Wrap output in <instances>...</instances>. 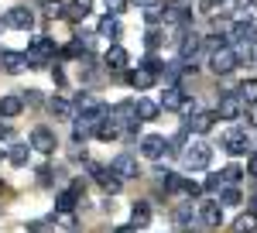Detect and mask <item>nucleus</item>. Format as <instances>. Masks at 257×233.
<instances>
[{"label": "nucleus", "instance_id": "0eeeda50", "mask_svg": "<svg viewBox=\"0 0 257 233\" xmlns=\"http://www.w3.org/2000/svg\"><path fill=\"white\" fill-rule=\"evenodd\" d=\"M243 110H247V103L240 99V93H223L219 103H216V117L219 120H237Z\"/></svg>", "mask_w": 257, "mask_h": 233}, {"label": "nucleus", "instance_id": "39448f33", "mask_svg": "<svg viewBox=\"0 0 257 233\" xmlns=\"http://www.w3.org/2000/svg\"><path fill=\"white\" fill-rule=\"evenodd\" d=\"M223 148L230 155H250V137H247V127H230L223 134Z\"/></svg>", "mask_w": 257, "mask_h": 233}, {"label": "nucleus", "instance_id": "aec40b11", "mask_svg": "<svg viewBox=\"0 0 257 233\" xmlns=\"http://www.w3.org/2000/svg\"><path fill=\"white\" fill-rule=\"evenodd\" d=\"M79 199L82 195H76L72 189H62V192L55 195V209H59V213H72V209L79 206Z\"/></svg>", "mask_w": 257, "mask_h": 233}, {"label": "nucleus", "instance_id": "5701e85b", "mask_svg": "<svg viewBox=\"0 0 257 233\" xmlns=\"http://www.w3.org/2000/svg\"><path fill=\"white\" fill-rule=\"evenodd\" d=\"M48 106H52V113L59 117V120H69V117L76 113V103H72V99H65V96H52Z\"/></svg>", "mask_w": 257, "mask_h": 233}, {"label": "nucleus", "instance_id": "58836bf2", "mask_svg": "<svg viewBox=\"0 0 257 233\" xmlns=\"http://www.w3.org/2000/svg\"><path fill=\"white\" fill-rule=\"evenodd\" d=\"M182 192L192 195V199H199V195H202V182H192V178H185V182H182Z\"/></svg>", "mask_w": 257, "mask_h": 233}, {"label": "nucleus", "instance_id": "a19ab883", "mask_svg": "<svg viewBox=\"0 0 257 233\" xmlns=\"http://www.w3.org/2000/svg\"><path fill=\"white\" fill-rule=\"evenodd\" d=\"M141 65H144L148 72H155V76H158V72H165V62H158V58H144Z\"/></svg>", "mask_w": 257, "mask_h": 233}, {"label": "nucleus", "instance_id": "a18cd8bd", "mask_svg": "<svg viewBox=\"0 0 257 233\" xmlns=\"http://www.w3.org/2000/svg\"><path fill=\"white\" fill-rule=\"evenodd\" d=\"M52 79H55V86H65V72H62L59 65H55V69H52Z\"/></svg>", "mask_w": 257, "mask_h": 233}, {"label": "nucleus", "instance_id": "6ab92c4d", "mask_svg": "<svg viewBox=\"0 0 257 233\" xmlns=\"http://www.w3.org/2000/svg\"><path fill=\"white\" fill-rule=\"evenodd\" d=\"M165 110H178L182 103H185V93L178 89V86H165V93H161V99H158Z\"/></svg>", "mask_w": 257, "mask_h": 233}, {"label": "nucleus", "instance_id": "f03ea898", "mask_svg": "<svg viewBox=\"0 0 257 233\" xmlns=\"http://www.w3.org/2000/svg\"><path fill=\"white\" fill-rule=\"evenodd\" d=\"M182 161H185L189 172H202V168H209V161H213V148L202 144V141L185 144V148H182Z\"/></svg>", "mask_w": 257, "mask_h": 233}, {"label": "nucleus", "instance_id": "20e7f679", "mask_svg": "<svg viewBox=\"0 0 257 233\" xmlns=\"http://www.w3.org/2000/svg\"><path fill=\"white\" fill-rule=\"evenodd\" d=\"M110 117L117 120L120 127H131V131H138V103L134 99H120L117 106H110Z\"/></svg>", "mask_w": 257, "mask_h": 233}, {"label": "nucleus", "instance_id": "b1692460", "mask_svg": "<svg viewBox=\"0 0 257 233\" xmlns=\"http://www.w3.org/2000/svg\"><path fill=\"white\" fill-rule=\"evenodd\" d=\"M134 103H138V120H155V117L161 113V103L158 99H134Z\"/></svg>", "mask_w": 257, "mask_h": 233}, {"label": "nucleus", "instance_id": "ea45409f", "mask_svg": "<svg viewBox=\"0 0 257 233\" xmlns=\"http://www.w3.org/2000/svg\"><path fill=\"white\" fill-rule=\"evenodd\" d=\"M106 4V14H123L127 11V0H103Z\"/></svg>", "mask_w": 257, "mask_h": 233}, {"label": "nucleus", "instance_id": "9b49d317", "mask_svg": "<svg viewBox=\"0 0 257 233\" xmlns=\"http://www.w3.org/2000/svg\"><path fill=\"white\" fill-rule=\"evenodd\" d=\"M4 28H14V31H31L35 28V14L28 7H11L4 14Z\"/></svg>", "mask_w": 257, "mask_h": 233}, {"label": "nucleus", "instance_id": "79ce46f5", "mask_svg": "<svg viewBox=\"0 0 257 233\" xmlns=\"http://www.w3.org/2000/svg\"><path fill=\"white\" fill-rule=\"evenodd\" d=\"M196 110H199V103H196V99H189V96H185V103H182V106H178V113H182V117H192Z\"/></svg>", "mask_w": 257, "mask_h": 233}, {"label": "nucleus", "instance_id": "8fccbe9b", "mask_svg": "<svg viewBox=\"0 0 257 233\" xmlns=\"http://www.w3.org/2000/svg\"><path fill=\"white\" fill-rule=\"evenodd\" d=\"M113 233H138V226H131V223H127V226H117Z\"/></svg>", "mask_w": 257, "mask_h": 233}, {"label": "nucleus", "instance_id": "49530a36", "mask_svg": "<svg viewBox=\"0 0 257 233\" xmlns=\"http://www.w3.org/2000/svg\"><path fill=\"white\" fill-rule=\"evenodd\" d=\"M247 120L257 127V103H247Z\"/></svg>", "mask_w": 257, "mask_h": 233}, {"label": "nucleus", "instance_id": "423d86ee", "mask_svg": "<svg viewBox=\"0 0 257 233\" xmlns=\"http://www.w3.org/2000/svg\"><path fill=\"white\" fill-rule=\"evenodd\" d=\"M237 65H240V62H237V52H233L230 45H226V48H219V52H213V55H209V69H213L216 76H230V72H233Z\"/></svg>", "mask_w": 257, "mask_h": 233}, {"label": "nucleus", "instance_id": "473e14b6", "mask_svg": "<svg viewBox=\"0 0 257 233\" xmlns=\"http://www.w3.org/2000/svg\"><path fill=\"white\" fill-rule=\"evenodd\" d=\"M237 93H240V99H243V103H257V79H247Z\"/></svg>", "mask_w": 257, "mask_h": 233}, {"label": "nucleus", "instance_id": "4be33fe9", "mask_svg": "<svg viewBox=\"0 0 257 233\" xmlns=\"http://www.w3.org/2000/svg\"><path fill=\"white\" fill-rule=\"evenodd\" d=\"M155 72H148V69H144V65H141L138 72H131V76H127V82H131V86H134V89H151V86H155Z\"/></svg>", "mask_w": 257, "mask_h": 233}, {"label": "nucleus", "instance_id": "f257e3e1", "mask_svg": "<svg viewBox=\"0 0 257 233\" xmlns=\"http://www.w3.org/2000/svg\"><path fill=\"white\" fill-rule=\"evenodd\" d=\"M55 55H59V45L52 38H35L31 48L24 52V65H28V69H41V65H48Z\"/></svg>", "mask_w": 257, "mask_h": 233}, {"label": "nucleus", "instance_id": "a878e982", "mask_svg": "<svg viewBox=\"0 0 257 233\" xmlns=\"http://www.w3.org/2000/svg\"><path fill=\"white\" fill-rule=\"evenodd\" d=\"M28 158H31V144H14V148L7 151V161H11L14 168H24Z\"/></svg>", "mask_w": 257, "mask_h": 233}, {"label": "nucleus", "instance_id": "e433bc0d", "mask_svg": "<svg viewBox=\"0 0 257 233\" xmlns=\"http://www.w3.org/2000/svg\"><path fill=\"white\" fill-rule=\"evenodd\" d=\"M219 206H240V192L237 189H223L219 192Z\"/></svg>", "mask_w": 257, "mask_h": 233}, {"label": "nucleus", "instance_id": "3c124183", "mask_svg": "<svg viewBox=\"0 0 257 233\" xmlns=\"http://www.w3.org/2000/svg\"><path fill=\"white\" fill-rule=\"evenodd\" d=\"M185 233H199V230H192V226H185Z\"/></svg>", "mask_w": 257, "mask_h": 233}, {"label": "nucleus", "instance_id": "4c0bfd02", "mask_svg": "<svg viewBox=\"0 0 257 233\" xmlns=\"http://www.w3.org/2000/svg\"><path fill=\"white\" fill-rule=\"evenodd\" d=\"M72 137H76V141H86V137H93V127H89V124H86V120H76V131H72Z\"/></svg>", "mask_w": 257, "mask_h": 233}, {"label": "nucleus", "instance_id": "7ed1b4c3", "mask_svg": "<svg viewBox=\"0 0 257 233\" xmlns=\"http://www.w3.org/2000/svg\"><path fill=\"white\" fill-rule=\"evenodd\" d=\"M86 172H89V178H93V182H99V185H103V189H106L110 195H117V192H120V185H123V178H120L113 168H106V165H96V161H89V165H86Z\"/></svg>", "mask_w": 257, "mask_h": 233}, {"label": "nucleus", "instance_id": "a211bd4d", "mask_svg": "<svg viewBox=\"0 0 257 233\" xmlns=\"http://www.w3.org/2000/svg\"><path fill=\"white\" fill-rule=\"evenodd\" d=\"M0 65H4V72H11V76H18V72H24V55H18V52H0Z\"/></svg>", "mask_w": 257, "mask_h": 233}, {"label": "nucleus", "instance_id": "1a4fd4ad", "mask_svg": "<svg viewBox=\"0 0 257 233\" xmlns=\"http://www.w3.org/2000/svg\"><path fill=\"white\" fill-rule=\"evenodd\" d=\"M28 144H31V151H38V155H52L59 141H55V131H52V127H35Z\"/></svg>", "mask_w": 257, "mask_h": 233}, {"label": "nucleus", "instance_id": "c03bdc74", "mask_svg": "<svg viewBox=\"0 0 257 233\" xmlns=\"http://www.w3.org/2000/svg\"><path fill=\"white\" fill-rule=\"evenodd\" d=\"M69 189H72L76 195H82V192H86V182H82V178H72V182H69Z\"/></svg>", "mask_w": 257, "mask_h": 233}, {"label": "nucleus", "instance_id": "412c9836", "mask_svg": "<svg viewBox=\"0 0 257 233\" xmlns=\"http://www.w3.org/2000/svg\"><path fill=\"white\" fill-rule=\"evenodd\" d=\"M148 223H151V206H148V202H134V206H131V226H148Z\"/></svg>", "mask_w": 257, "mask_h": 233}, {"label": "nucleus", "instance_id": "2eb2a0df", "mask_svg": "<svg viewBox=\"0 0 257 233\" xmlns=\"http://www.w3.org/2000/svg\"><path fill=\"white\" fill-rule=\"evenodd\" d=\"M103 62H106L113 72H123V69L131 65V55H127V48H123V45H110V48H106V55H103Z\"/></svg>", "mask_w": 257, "mask_h": 233}, {"label": "nucleus", "instance_id": "f3484780", "mask_svg": "<svg viewBox=\"0 0 257 233\" xmlns=\"http://www.w3.org/2000/svg\"><path fill=\"white\" fill-rule=\"evenodd\" d=\"M93 137H96V141H103V144H110V141H117V137H120V124L113 120V117H106L96 131H93Z\"/></svg>", "mask_w": 257, "mask_h": 233}, {"label": "nucleus", "instance_id": "7c9ffc66", "mask_svg": "<svg viewBox=\"0 0 257 233\" xmlns=\"http://www.w3.org/2000/svg\"><path fill=\"white\" fill-rule=\"evenodd\" d=\"M230 41H226V35H209V38H202V52H219V48H226Z\"/></svg>", "mask_w": 257, "mask_h": 233}, {"label": "nucleus", "instance_id": "ddd939ff", "mask_svg": "<svg viewBox=\"0 0 257 233\" xmlns=\"http://www.w3.org/2000/svg\"><path fill=\"white\" fill-rule=\"evenodd\" d=\"M168 151V141L161 134H148V137H141V155L144 158H151V161H161V155Z\"/></svg>", "mask_w": 257, "mask_h": 233}, {"label": "nucleus", "instance_id": "c85d7f7f", "mask_svg": "<svg viewBox=\"0 0 257 233\" xmlns=\"http://www.w3.org/2000/svg\"><path fill=\"white\" fill-rule=\"evenodd\" d=\"M257 230V213H243L233 219V233H254Z\"/></svg>", "mask_w": 257, "mask_h": 233}, {"label": "nucleus", "instance_id": "37998d69", "mask_svg": "<svg viewBox=\"0 0 257 233\" xmlns=\"http://www.w3.org/2000/svg\"><path fill=\"white\" fill-rule=\"evenodd\" d=\"M21 99H28V106H38V103H41V93H38V89H28Z\"/></svg>", "mask_w": 257, "mask_h": 233}, {"label": "nucleus", "instance_id": "cd10ccee", "mask_svg": "<svg viewBox=\"0 0 257 233\" xmlns=\"http://www.w3.org/2000/svg\"><path fill=\"white\" fill-rule=\"evenodd\" d=\"M226 189V182H223V172H213V175H206V182H202V192H209V195H219Z\"/></svg>", "mask_w": 257, "mask_h": 233}, {"label": "nucleus", "instance_id": "c9c22d12", "mask_svg": "<svg viewBox=\"0 0 257 233\" xmlns=\"http://www.w3.org/2000/svg\"><path fill=\"white\" fill-rule=\"evenodd\" d=\"M52 223H55V216H48V219H35V223H28V233H52Z\"/></svg>", "mask_w": 257, "mask_h": 233}, {"label": "nucleus", "instance_id": "09e8293b", "mask_svg": "<svg viewBox=\"0 0 257 233\" xmlns=\"http://www.w3.org/2000/svg\"><path fill=\"white\" fill-rule=\"evenodd\" d=\"M7 137H11V127H7V124H4V117H0V141H7Z\"/></svg>", "mask_w": 257, "mask_h": 233}, {"label": "nucleus", "instance_id": "72a5a7b5", "mask_svg": "<svg viewBox=\"0 0 257 233\" xmlns=\"http://www.w3.org/2000/svg\"><path fill=\"white\" fill-rule=\"evenodd\" d=\"M144 45H148V48H151V52H155V48H161V45H165V35H161L158 28H151V31H148V35H144Z\"/></svg>", "mask_w": 257, "mask_h": 233}, {"label": "nucleus", "instance_id": "f704fd0d", "mask_svg": "<svg viewBox=\"0 0 257 233\" xmlns=\"http://www.w3.org/2000/svg\"><path fill=\"white\" fill-rule=\"evenodd\" d=\"M240 178H243L240 165H226V168H223V182H226V185H237Z\"/></svg>", "mask_w": 257, "mask_h": 233}, {"label": "nucleus", "instance_id": "dca6fc26", "mask_svg": "<svg viewBox=\"0 0 257 233\" xmlns=\"http://www.w3.org/2000/svg\"><path fill=\"white\" fill-rule=\"evenodd\" d=\"M89 11H93V0H69L65 7H62V14L69 21H82V18H89Z\"/></svg>", "mask_w": 257, "mask_h": 233}, {"label": "nucleus", "instance_id": "f8f14e48", "mask_svg": "<svg viewBox=\"0 0 257 233\" xmlns=\"http://www.w3.org/2000/svg\"><path fill=\"white\" fill-rule=\"evenodd\" d=\"M110 168H113L120 178H138V175H141V165H138V158L131 155V151H123V155H113Z\"/></svg>", "mask_w": 257, "mask_h": 233}, {"label": "nucleus", "instance_id": "de8ad7c7", "mask_svg": "<svg viewBox=\"0 0 257 233\" xmlns=\"http://www.w3.org/2000/svg\"><path fill=\"white\" fill-rule=\"evenodd\" d=\"M247 172H250V175H254V178H257V151H254V155H250V158H247Z\"/></svg>", "mask_w": 257, "mask_h": 233}, {"label": "nucleus", "instance_id": "2f4dec72", "mask_svg": "<svg viewBox=\"0 0 257 233\" xmlns=\"http://www.w3.org/2000/svg\"><path fill=\"white\" fill-rule=\"evenodd\" d=\"M182 182H185V178H182V175H168L165 172V178H161V192H182Z\"/></svg>", "mask_w": 257, "mask_h": 233}, {"label": "nucleus", "instance_id": "393cba45", "mask_svg": "<svg viewBox=\"0 0 257 233\" xmlns=\"http://www.w3.org/2000/svg\"><path fill=\"white\" fill-rule=\"evenodd\" d=\"M21 110H24V99L21 96H0V117H4V120L18 117Z\"/></svg>", "mask_w": 257, "mask_h": 233}, {"label": "nucleus", "instance_id": "603ef678", "mask_svg": "<svg viewBox=\"0 0 257 233\" xmlns=\"http://www.w3.org/2000/svg\"><path fill=\"white\" fill-rule=\"evenodd\" d=\"M182 4H189V0H182Z\"/></svg>", "mask_w": 257, "mask_h": 233}, {"label": "nucleus", "instance_id": "4468645a", "mask_svg": "<svg viewBox=\"0 0 257 233\" xmlns=\"http://www.w3.org/2000/svg\"><path fill=\"white\" fill-rule=\"evenodd\" d=\"M199 219H202L206 226H219V223H223V206H219V199H206V202L199 206Z\"/></svg>", "mask_w": 257, "mask_h": 233}, {"label": "nucleus", "instance_id": "9d476101", "mask_svg": "<svg viewBox=\"0 0 257 233\" xmlns=\"http://www.w3.org/2000/svg\"><path fill=\"white\" fill-rule=\"evenodd\" d=\"M161 21L165 24H175V28H182V24H192V7L189 4H168V7H161Z\"/></svg>", "mask_w": 257, "mask_h": 233}, {"label": "nucleus", "instance_id": "bb28decb", "mask_svg": "<svg viewBox=\"0 0 257 233\" xmlns=\"http://www.w3.org/2000/svg\"><path fill=\"white\" fill-rule=\"evenodd\" d=\"M96 31L103 35V38H120V21H117V14H106V18L96 24Z\"/></svg>", "mask_w": 257, "mask_h": 233}, {"label": "nucleus", "instance_id": "c756f323", "mask_svg": "<svg viewBox=\"0 0 257 233\" xmlns=\"http://www.w3.org/2000/svg\"><path fill=\"white\" fill-rule=\"evenodd\" d=\"M172 219H175L178 226H192V219H196V209H192V206H178L175 213H172Z\"/></svg>", "mask_w": 257, "mask_h": 233}, {"label": "nucleus", "instance_id": "6e6552de", "mask_svg": "<svg viewBox=\"0 0 257 233\" xmlns=\"http://www.w3.org/2000/svg\"><path fill=\"white\" fill-rule=\"evenodd\" d=\"M216 120H219L216 110H196V113L185 120V131H189V134H209Z\"/></svg>", "mask_w": 257, "mask_h": 233}]
</instances>
